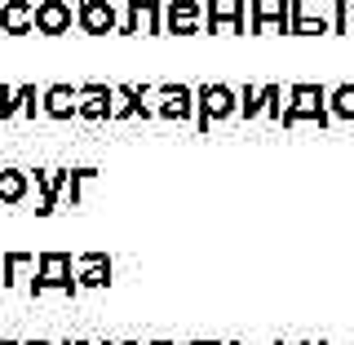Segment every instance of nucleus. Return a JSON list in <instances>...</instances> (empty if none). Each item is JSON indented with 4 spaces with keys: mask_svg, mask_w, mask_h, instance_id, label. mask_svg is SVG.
I'll return each mask as SVG.
<instances>
[{
    "mask_svg": "<svg viewBox=\"0 0 354 345\" xmlns=\"http://www.w3.org/2000/svg\"><path fill=\"white\" fill-rule=\"evenodd\" d=\"M288 102L283 111H279V124L283 129H297V124H319V129H328L332 124V115H328V88L324 84H310V80H301V84H292L288 88Z\"/></svg>",
    "mask_w": 354,
    "mask_h": 345,
    "instance_id": "obj_1",
    "label": "nucleus"
},
{
    "mask_svg": "<svg viewBox=\"0 0 354 345\" xmlns=\"http://www.w3.org/2000/svg\"><path fill=\"white\" fill-rule=\"evenodd\" d=\"M44 292H66V297L80 292V283H75V274H71V252H40L36 257L31 297H44Z\"/></svg>",
    "mask_w": 354,
    "mask_h": 345,
    "instance_id": "obj_2",
    "label": "nucleus"
},
{
    "mask_svg": "<svg viewBox=\"0 0 354 345\" xmlns=\"http://www.w3.org/2000/svg\"><path fill=\"white\" fill-rule=\"evenodd\" d=\"M239 115V102H235V88L230 84H199L195 88V129L208 133L221 120Z\"/></svg>",
    "mask_w": 354,
    "mask_h": 345,
    "instance_id": "obj_3",
    "label": "nucleus"
},
{
    "mask_svg": "<svg viewBox=\"0 0 354 345\" xmlns=\"http://www.w3.org/2000/svg\"><path fill=\"white\" fill-rule=\"evenodd\" d=\"M124 36H160L164 31V5L160 0H129L124 18H120Z\"/></svg>",
    "mask_w": 354,
    "mask_h": 345,
    "instance_id": "obj_4",
    "label": "nucleus"
},
{
    "mask_svg": "<svg viewBox=\"0 0 354 345\" xmlns=\"http://www.w3.org/2000/svg\"><path fill=\"white\" fill-rule=\"evenodd\" d=\"M111 111H115V84H80L75 88V115L80 120H111Z\"/></svg>",
    "mask_w": 354,
    "mask_h": 345,
    "instance_id": "obj_5",
    "label": "nucleus"
},
{
    "mask_svg": "<svg viewBox=\"0 0 354 345\" xmlns=\"http://www.w3.org/2000/svg\"><path fill=\"white\" fill-rule=\"evenodd\" d=\"M75 27L84 36H106V31H120V14L111 0H80L75 5Z\"/></svg>",
    "mask_w": 354,
    "mask_h": 345,
    "instance_id": "obj_6",
    "label": "nucleus"
},
{
    "mask_svg": "<svg viewBox=\"0 0 354 345\" xmlns=\"http://www.w3.org/2000/svg\"><path fill=\"white\" fill-rule=\"evenodd\" d=\"M71 22H75V14L66 0H40V5H31V31H40V36H66Z\"/></svg>",
    "mask_w": 354,
    "mask_h": 345,
    "instance_id": "obj_7",
    "label": "nucleus"
},
{
    "mask_svg": "<svg viewBox=\"0 0 354 345\" xmlns=\"http://www.w3.org/2000/svg\"><path fill=\"white\" fill-rule=\"evenodd\" d=\"M164 102L155 106L160 120H195V88L191 84H160Z\"/></svg>",
    "mask_w": 354,
    "mask_h": 345,
    "instance_id": "obj_8",
    "label": "nucleus"
},
{
    "mask_svg": "<svg viewBox=\"0 0 354 345\" xmlns=\"http://www.w3.org/2000/svg\"><path fill=\"white\" fill-rule=\"evenodd\" d=\"M199 14H204L199 0H169V5H164V31H173V36H195Z\"/></svg>",
    "mask_w": 354,
    "mask_h": 345,
    "instance_id": "obj_9",
    "label": "nucleus"
},
{
    "mask_svg": "<svg viewBox=\"0 0 354 345\" xmlns=\"http://www.w3.org/2000/svg\"><path fill=\"white\" fill-rule=\"evenodd\" d=\"M199 18H204V27H208V31H221V27H230L235 36H248V0H235L230 9H221L217 0H213V5H208Z\"/></svg>",
    "mask_w": 354,
    "mask_h": 345,
    "instance_id": "obj_10",
    "label": "nucleus"
},
{
    "mask_svg": "<svg viewBox=\"0 0 354 345\" xmlns=\"http://www.w3.org/2000/svg\"><path fill=\"white\" fill-rule=\"evenodd\" d=\"M66 177H71V169H36V191H40V217L58 213V195L66 191Z\"/></svg>",
    "mask_w": 354,
    "mask_h": 345,
    "instance_id": "obj_11",
    "label": "nucleus"
},
{
    "mask_svg": "<svg viewBox=\"0 0 354 345\" xmlns=\"http://www.w3.org/2000/svg\"><path fill=\"white\" fill-rule=\"evenodd\" d=\"M22 115H36L40 111V97H36V84H22V88H5L0 84V120H14Z\"/></svg>",
    "mask_w": 354,
    "mask_h": 345,
    "instance_id": "obj_12",
    "label": "nucleus"
},
{
    "mask_svg": "<svg viewBox=\"0 0 354 345\" xmlns=\"http://www.w3.org/2000/svg\"><path fill=\"white\" fill-rule=\"evenodd\" d=\"M147 93H151L147 84H115V97H124V102H120L115 111H111V120H133V115L151 120L155 111L147 106Z\"/></svg>",
    "mask_w": 354,
    "mask_h": 345,
    "instance_id": "obj_13",
    "label": "nucleus"
},
{
    "mask_svg": "<svg viewBox=\"0 0 354 345\" xmlns=\"http://www.w3.org/2000/svg\"><path fill=\"white\" fill-rule=\"evenodd\" d=\"M111 270H115V265H111L106 252H84L75 283H80V288H111Z\"/></svg>",
    "mask_w": 354,
    "mask_h": 345,
    "instance_id": "obj_14",
    "label": "nucleus"
},
{
    "mask_svg": "<svg viewBox=\"0 0 354 345\" xmlns=\"http://www.w3.org/2000/svg\"><path fill=\"white\" fill-rule=\"evenodd\" d=\"M40 111L49 120H71L75 115V88L71 84H49L40 93Z\"/></svg>",
    "mask_w": 354,
    "mask_h": 345,
    "instance_id": "obj_15",
    "label": "nucleus"
},
{
    "mask_svg": "<svg viewBox=\"0 0 354 345\" xmlns=\"http://www.w3.org/2000/svg\"><path fill=\"white\" fill-rule=\"evenodd\" d=\"M319 31H328V22L310 18L306 0H288V36H319Z\"/></svg>",
    "mask_w": 354,
    "mask_h": 345,
    "instance_id": "obj_16",
    "label": "nucleus"
},
{
    "mask_svg": "<svg viewBox=\"0 0 354 345\" xmlns=\"http://www.w3.org/2000/svg\"><path fill=\"white\" fill-rule=\"evenodd\" d=\"M0 27H5L9 36H27L31 31V0H9V5L0 9Z\"/></svg>",
    "mask_w": 354,
    "mask_h": 345,
    "instance_id": "obj_17",
    "label": "nucleus"
},
{
    "mask_svg": "<svg viewBox=\"0 0 354 345\" xmlns=\"http://www.w3.org/2000/svg\"><path fill=\"white\" fill-rule=\"evenodd\" d=\"M328 115L332 120H354V84L328 88Z\"/></svg>",
    "mask_w": 354,
    "mask_h": 345,
    "instance_id": "obj_18",
    "label": "nucleus"
},
{
    "mask_svg": "<svg viewBox=\"0 0 354 345\" xmlns=\"http://www.w3.org/2000/svg\"><path fill=\"white\" fill-rule=\"evenodd\" d=\"M22 195H27V173L0 169V208H5V204H18Z\"/></svg>",
    "mask_w": 354,
    "mask_h": 345,
    "instance_id": "obj_19",
    "label": "nucleus"
},
{
    "mask_svg": "<svg viewBox=\"0 0 354 345\" xmlns=\"http://www.w3.org/2000/svg\"><path fill=\"white\" fill-rule=\"evenodd\" d=\"M235 102H239V115H243V120L261 115V88H257V84H243L239 93H235Z\"/></svg>",
    "mask_w": 354,
    "mask_h": 345,
    "instance_id": "obj_20",
    "label": "nucleus"
},
{
    "mask_svg": "<svg viewBox=\"0 0 354 345\" xmlns=\"http://www.w3.org/2000/svg\"><path fill=\"white\" fill-rule=\"evenodd\" d=\"M283 88L279 84H261V115H270V120H279V111H283Z\"/></svg>",
    "mask_w": 354,
    "mask_h": 345,
    "instance_id": "obj_21",
    "label": "nucleus"
},
{
    "mask_svg": "<svg viewBox=\"0 0 354 345\" xmlns=\"http://www.w3.org/2000/svg\"><path fill=\"white\" fill-rule=\"evenodd\" d=\"M97 169H71V177H66V191H71V204H80V186L93 182Z\"/></svg>",
    "mask_w": 354,
    "mask_h": 345,
    "instance_id": "obj_22",
    "label": "nucleus"
},
{
    "mask_svg": "<svg viewBox=\"0 0 354 345\" xmlns=\"http://www.w3.org/2000/svg\"><path fill=\"white\" fill-rule=\"evenodd\" d=\"M328 31H337V36H346L350 31V0H337V9H332V27Z\"/></svg>",
    "mask_w": 354,
    "mask_h": 345,
    "instance_id": "obj_23",
    "label": "nucleus"
},
{
    "mask_svg": "<svg viewBox=\"0 0 354 345\" xmlns=\"http://www.w3.org/2000/svg\"><path fill=\"white\" fill-rule=\"evenodd\" d=\"M36 257H31V252H9L5 257V283H14V274L22 270V265H31Z\"/></svg>",
    "mask_w": 354,
    "mask_h": 345,
    "instance_id": "obj_24",
    "label": "nucleus"
},
{
    "mask_svg": "<svg viewBox=\"0 0 354 345\" xmlns=\"http://www.w3.org/2000/svg\"><path fill=\"white\" fill-rule=\"evenodd\" d=\"M191 345H226V341H204V337H199V341H191Z\"/></svg>",
    "mask_w": 354,
    "mask_h": 345,
    "instance_id": "obj_25",
    "label": "nucleus"
},
{
    "mask_svg": "<svg viewBox=\"0 0 354 345\" xmlns=\"http://www.w3.org/2000/svg\"><path fill=\"white\" fill-rule=\"evenodd\" d=\"M62 345H93V341H80V337H75V341H62Z\"/></svg>",
    "mask_w": 354,
    "mask_h": 345,
    "instance_id": "obj_26",
    "label": "nucleus"
},
{
    "mask_svg": "<svg viewBox=\"0 0 354 345\" xmlns=\"http://www.w3.org/2000/svg\"><path fill=\"white\" fill-rule=\"evenodd\" d=\"M27 345H53V341H40V337H36V341H27Z\"/></svg>",
    "mask_w": 354,
    "mask_h": 345,
    "instance_id": "obj_27",
    "label": "nucleus"
},
{
    "mask_svg": "<svg viewBox=\"0 0 354 345\" xmlns=\"http://www.w3.org/2000/svg\"><path fill=\"white\" fill-rule=\"evenodd\" d=\"M106 345H115V341H106ZM120 345H138V341H120Z\"/></svg>",
    "mask_w": 354,
    "mask_h": 345,
    "instance_id": "obj_28",
    "label": "nucleus"
},
{
    "mask_svg": "<svg viewBox=\"0 0 354 345\" xmlns=\"http://www.w3.org/2000/svg\"><path fill=\"white\" fill-rule=\"evenodd\" d=\"M151 345H173V341H151Z\"/></svg>",
    "mask_w": 354,
    "mask_h": 345,
    "instance_id": "obj_29",
    "label": "nucleus"
},
{
    "mask_svg": "<svg viewBox=\"0 0 354 345\" xmlns=\"http://www.w3.org/2000/svg\"><path fill=\"white\" fill-rule=\"evenodd\" d=\"M279 345H283V341H279ZM301 345H310V341H301Z\"/></svg>",
    "mask_w": 354,
    "mask_h": 345,
    "instance_id": "obj_30",
    "label": "nucleus"
},
{
    "mask_svg": "<svg viewBox=\"0 0 354 345\" xmlns=\"http://www.w3.org/2000/svg\"><path fill=\"white\" fill-rule=\"evenodd\" d=\"M226 345H235V341H226Z\"/></svg>",
    "mask_w": 354,
    "mask_h": 345,
    "instance_id": "obj_31",
    "label": "nucleus"
},
{
    "mask_svg": "<svg viewBox=\"0 0 354 345\" xmlns=\"http://www.w3.org/2000/svg\"><path fill=\"white\" fill-rule=\"evenodd\" d=\"M319 345H324V341H319Z\"/></svg>",
    "mask_w": 354,
    "mask_h": 345,
    "instance_id": "obj_32",
    "label": "nucleus"
}]
</instances>
